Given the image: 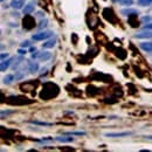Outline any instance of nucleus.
<instances>
[{
    "label": "nucleus",
    "instance_id": "f8f14e48",
    "mask_svg": "<svg viewBox=\"0 0 152 152\" xmlns=\"http://www.w3.org/2000/svg\"><path fill=\"white\" fill-rule=\"evenodd\" d=\"M38 69H39V65L36 62H30L29 63V72L30 73H35V72H38Z\"/></svg>",
    "mask_w": 152,
    "mask_h": 152
},
{
    "label": "nucleus",
    "instance_id": "393cba45",
    "mask_svg": "<svg viewBox=\"0 0 152 152\" xmlns=\"http://www.w3.org/2000/svg\"><path fill=\"white\" fill-rule=\"evenodd\" d=\"M1 1H4V0H1Z\"/></svg>",
    "mask_w": 152,
    "mask_h": 152
},
{
    "label": "nucleus",
    "instance_id": "4468645a",
    "mask_svg": "<svg viewBox=\"0 0 152 152\" xmlns=\"http://www.w3.org/2000/svg\"><path fill=\"white\" fill-rule=\"evenodd\" d=\"M65 135H67V136H84L85 132L84 131H69V132H66Z\"/></svg>",
    "mask_w": 152,
    "mask_h": 152
},
{
    "label": "nucleus",
    "instance_id": "dca6fc26",
    "mask_svg": "<svg viewBox=\"0 0 152 152\" xmlns=\"http://www.w3.org/2000/svg\"><path fill=\"white\" fill-rule=\"evenodd\" d=\"M137 3L140 6H149L150 4H152V0H138Z\"/></svg>",
    "mask_w": 152,
    "mask_h": 152
},
{
    "label": "nucleus",
    "instance_id": "2eb2a0df",
    "mask_svg": "<svg viewBox=\"0 0 152 152\" xmlns=\"http://www.w3.org/2000/svg\"><path fill=\"white\" fill-rule=\"evenodd\" d=\"M118 4L123 5V6H131L133 4V0H119Z\"/></svg>",
    "mask_w": 152,
    "mask_h": 152
},
{
    "label": "nucleus",
    "instance_id": "39448f33",
    "mask_svg": "<svg viewBox=\"0 0 152 152\" xmlns=\"http://www.w3.org/2000/svg\"><path fill=\"white\" fill-rule=\"evenodd\" d=\"M140 49H143L144 52H147V53H152V42H142L139 45Z\"/></svg>",
    "mask_w": 152,
    "mask_h": 152
},
{
    "label": "nucleus",
    "instance_id": "423d86ee",
    "mask_svg": "<svg viewBox=\"0 0 152 152\" xmlns=\"http://www.w3.org/2000/svg\"><path fill=\"white\" fill-rule=\"evenodd\" d=\"M55 140L60 142V143H72V142H74V138L66 137V136H58V137H55Z\"/></svg>",
    "mask_w": 152,
    "mask_h": 152
},
{
    "label": "nucleus",
    "instance_id": "f3484780",
    "mask_svg": "<svg viewBox=\"0 0 152 152\" xmlns=\"http://www.w3.org/2000/svg\"><path fill=\"white\" fill-rule=\"evenodd\" d=\"M47 25H48V20L47 19H45V20H42L40 23H39V26H38V28L39 29H42V28H46L47 27Z\"/></svg>",
    "mask_w": 152,
    "mask_h": 152
},
{
    "label": "nucleus",
    "instance_id": "f03ea898",
    "mask_svg": "<svg viewBox=\"0 0 152 152\" xmlns=\"http://www.w3.org/2000/svg\"><path fill=\"white\" fill-rule=\"evenodd\" d=\"M130 135H132L131 131H124V132H108L104 136L109 138H122V137H128Z\"/></svg>",
    "mask_w": 152,
    "mask_h": 152
},
{
    "label": "nucleus",
    "instance_id": "9b49d317",
    "mask_svg": "<svg viewBox=\"0 0 152 152\" xmlns=\"http://www.w3.org/2000/svg\"><path fill=\"white\" fill-rule=\"evenodd\" d=\"M120 13L123 14V15H131V14H138V12H137L136 10H130V8H128V10H122V11H120Z\"/></svg>",
    "mask_w": 152,
    "mask_h": 152
},
{
    "label": "nucleus",
    "instance_id": "412c9836",
    "mask_svg": "<svg viewBox=\"0 0 152 152\" xmlns=\"http://www.w3.org/2000/svg\"><path fill=\"white\" fill-rule=\"evenodd\" d=\"M18 53H19L20 55H23V54H26V53H27V50H26V49H25V50H23V49H19V50H18Z\"/></svg>",
    "mask_w": 152,
    "mask_h": 152
},
{
    "label": "nucleus",
    "instance_id": "7ed1b4c3",
    "mask_svg": "<svg viewBox=\"0 0 152 152\" xmlns=\"http://www.w3.org/2000/svg\"><path fill=\"white\" fill-rule=\"evenodd\" d=\"M35 1H30L28 5H26L25 7H23V10H22V12H23V14H28V13H30V12H33L34 11V7H35Z\"/></svg>",
    "mask_w": 152,
    "mask_h": 152
},
{
    "label": "nucleus",
    "instance_id": "20e7f679",
    "mask_svg": "<svg viewBox=\"0 0 152 152\" xmlns=\"http://www.w3.org/2000/svg\"><path fill=\"white\" fill-rule=\"evenodd\" d=\"M23 5H25V0H12V3H11V6L15 10L22 8Z\"/></svg>",
    "mask_w": 152,
    "mask_h": 152
},
{
    "label": "nucleus",
    "instance_id": "0eeeda50",
    "mask_svg": "<svg viewBox=\"0 0 152 152\" xmlns=\"http://www.w3.org/2000/svg\"><path fill=\"white\" fill-rule=\"evenodd\" d=\"M11 62H12V58H8V60H4V61H1V66H0V70L1 72H5L8 67H10V65H11Z\"/></svg>",
    "mask_w": 152,
    "mask_h": 152
},
{
    "label": "nucleus",
    "instance_id": "ddd939ff",
    "mask_svg": "<svg viewBox=\"0 0 152 152\" xmlns=\"http://www.w3.org/2000/svg\"><path fill=\"white\" fill-rule=\"evenodd\" d=\"M32 124H35V125H41V127H50L52 123H47V122H39V120H30Z\"/></svg>",
    "mask_w": 152,
    "mask_h": 152
},
{
    "label": "nucleus",
    "instance_id": "f257e3e1",
    "mask_svg": "<svg viewBox=\"0 0 152 152\" xmlns=\"http://www.w3.org/2000/svg\"><path fill=\"white\" fill-rule=\"evenodd\" d=\"M53 32H50V30H46V32H41V33H38V34H34L33 35V40L35 41H41V40H46L48 38H52L53 36Z\"/></svg>",
    "mask_w": 152,
    "mask_h": 152
},
{
    "label": "nucleus",
    "instance_id": "6ab92c4d",
    "mask_svg": "<svg viewBox=\"0 0 152 152\" xmlns=\"http://www.w3.org/2000/svg\"><path fill=\"white\" fill-rule=\"evenodd\" d=\"M143 28H144V29H152V23H146Z\"/></svg>",
    "mask_w": 152,
    "mask_h": 152
},
{
    "label": "nucleus",
    "instance_id": "6e6552de",
    "mask_svg": "<svg viewBox=\"0 0 152 152\" xmlns=\"http://www.w3.org/2000/svg\"><path fill=\"white\" fill-rule=\"evenodd\" d=\"M137 39H152V32H143L136 35Z\"/></svg>",
    "mask_w": 152,
    "mask_h": 152
},
{
    "label": "nucleus",
    "instance_id": "5701e85b",
    "mask_svg": "<svg viewBox=\"0 0 152 152\" xmlns=\"http://www.w3.org/2000/svg\"><path fill=\"white\" fill-rule=\"evenodd\" d=\"M43 15H45V13H42V12H39V13H38V17H39V18H42Z\"/></svg>",
    "mask_w": 152,
    "mask_h": 152
},
{
    "label": "nucleus",
    "instance_id": "1a4fd4ad",
    "mask_svg": "<svg viewBox=\"0 0 152 152\" xmlns=\"http://www.w3.org/2000/svg\"><path fill=\"white\" fill-rule=\"evenodd\" d=\"M50 56H52V54L49 53V52H42V53H39V58L41 60V61H47V60H49L50 58Z\"/></svg>",
    "mask_w": 152,
    "mask_h": 152
},
{
    "label": "nucleus",
    "instance_id": "9d476101",
    "mask_svg": "<svg viewBox=\"0 0 152 152\" xmlns=\"http://www.w3.org/2000/svg\"><path fill=\"white\" fill-rule=\"evenodd\" d=\"M55 45H56V39H52V40H48L45 43H42V47L43 48H53Z\"/></svg>",
    "mask_w": 152,
    "mask_h": 152
},
{
    "label": "nucleus",
    "instance_id": "b1692460",
    "mask_svg": "<svg viewBox=\"0 0 152 152\" xmlns=\"http://www.w3.org/2000/svg\"><path fill=\"white\" fill-rule=\"evenodd\" d=\"M144 138H145V139H149V140H152V136H145Z\"/></svg>",
    "mask_w": 152,
    "mask_h": 152
},
{
    "label": "nucleus",
    "instance_id": "4be33fe9",
    "mask_svg": "<svg viewBox=\"0 0 152 152\" xmlns=\"http://www.w3.org/2000/svg\"><path fill=\"white\" fill-rule=\"evenodd\" d=\"M6 57H8V54H7V53H6V54H5V53H3V54H1V61H4Z\"/></svg>",
    "mask_w": 152,
    "mask_h": 152
},
{
    "label": "nucleus",
    "instance_id": "aec40b11",
    "mask_svg": "<svg viewBox=\"0 0 152 152\" xmlns=\"http://www.w3.org/2000/svg\"><path fill=\"white\" fill-rule=\"evenodd\" d=\"M28 46H29V42H28V41H25V42H22V43H21V47H22V48L28 47Z\"/></svg>",
    "mask_w": 152,
    "mask_h": 152
},
{
    "label": "nucleus",
    "instance_id": "a211bd4d",
    "mask_svg": "<svg viewBox=\"0 0 152 152\" xmlns=\"http://www.w3.org/2000/svg\"><path fill=\"white\" fill-rule=\"evenodd\" d=\"M13 78H14V76H13V75H7V76L4 78V83H6V84H10V83L13 81Z\"/></svg>",
    "mask_w": 152,
    "mask_h": 152
}]
</instances>
